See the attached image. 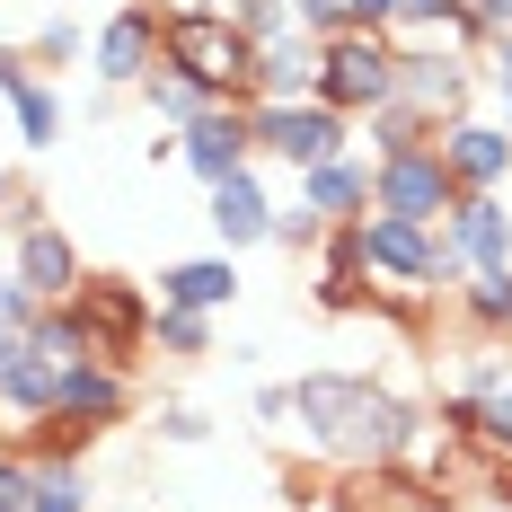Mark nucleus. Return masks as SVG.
I'll list each match as a JSON object with an SVG mask.
<instances>
[{
    "label": "nucleus",
    "mask_w": 512,
    "mask_h": 512,
    "mask_svg": "<svg viewBox=\"0 0 512 512\" xmlns=\"http://www.w3.org/2000/svg\"><path fill=\"white\" fill-rule=\"evenodd\" d=\"M318 98L362 124L371 106L398 98V45H389L380 27H345V36H327V53H318Z\"/></svg>",
    "instance_id": "20e7f679"
},
{
    "label": "nucleus",
    "mask_w": 512,
    "mask_h": 512,
    "mask_svg": "<svg viewBox=\"0 0 512 512\" xmlns=\"http://www.w3.org/2000/svg\"><path fill=\"white\" fill-rule=\"evenodd\" d=\"M71 309L89 318V345H98V362L151 354V318H159L151 292H133V283H115V274H89V283L71 292Z\"/></svg>",
    "instance_id": "0eeeda50"
},
{
    "label": "nucleus",
    "mask_w": 512,
    "mask_h": 512,
    "mask_svg": "<svg viewBox=\"0 0 512 512\" xmlns=\"http://www.w3.org/2000/svg\"><path fill=\"white\" fill-rule=\"evenodd\" d=\"M477 98V53H442V45H398V106H415L433 133L460 124Z\"/></svg>",
    "instance_id": "423d86ee"
},
{
    "label": "nucleus",
    "mask_w": 512,
    "mask_h": 512,
    "mask_svg": "<svg viewBox=\"0 0 512 512\" xmlns=\"http://www.w3.org/2000/svg\"><path fill=\"white\" fill-rule=\"evenodd\" d=\"M433 512H468V504H451V495H442V504H433Z\"/></svg>",
    "instance_id": "79ce46f5"
},
{
    "label": "nucleus",
    "mask_w": 512,
    "mask_h": 512,
    "mask_svg": "<svg viewBox=\"0 0 512 512\" xmlns=\"http://www.w3.org/2000/svg\"><path fill=\"white\" fill-rule=\"evenodd\" d=\"M433 151L451 159L460 195H504V186H512V124H495V115H460V124H442Z\"/></svg>",
    "instance_id": "1a4fd4ad"
},
{
    "label": "nucleus",
    "mask_w": 512,
    "mask_h": 512,
    "mask_svg": "<svg viewBox=\"0 0 512 512\" xmlns=\"http://www.w3.org/2000/svg\"><path fill=\"white\" fill-rule=\"evenodd\" d=\"M159 309H204V318H221V309L239 301V256L212 248V256H177V265H159Z\"/></svg>",
    "instance_id": "2eb2a0df"
},
{
    "label": "nucleus",
    "mask_w": 512,
    "mask_h": 512,
    "mask_svg": "<svg viewBox=\"0 0 512 512\" xmlns=\"http://www.w3.org/2000/svg\"><path fill=\"white\" fill-rule=\"evenodd\" d=\"M9 204H18V177H9V168H0V221H9Z\"/></svg>",
    "instance_id": "ea45409f"
},
{
    "label": "nucleus",
    "mask_w": 512,
    "mask_h": 512,
    "mask_svg": "<svg viewBox=\"0 0 512 512\" xmlns=\"http://www.w3.org/2000/svg\"><path fill=\"white\" fill-rule=\"evenodd\" d=\"M159 62H168L177 80H195L204 98L256 106V45L239 36L230 9H168V18H159Z\"/></svg>",
    "instance_id": "f03ea898"
},
{
    "label": "nucleus",
    "mask_w": 512,
    "mask_h": 512,
    "mask_svg": "<svg viewBox=\"0 0 512 512\" xmlns=\"http://www.w3.org/2000/svg\"><path fill=\"white\" fill-rule=\"evenodd\" d=\"M318 301H327V309H362V301H371V248H362V221H336V230H327Z\"/></svg>",
    "instance_id": "f3484780"
},
{
    "label": "nucleus",
    "mask_w": 512,
    "mask_h": 512,
    "mask_svg": "<svg viewBox=\"0 0 512 512\" xmlns=\"http://www.w3.org/2000/svg\"><path fill=\"white\" fill-rule=\"evenodd\" d=\"M486 504L512 512V460H504V468H486Z\"/></svg>",
    "instance_id": "58836bf2"
},
{
    "label": "nucleus",
    "mask_w": 512,
    "mask_h": 512,
    "mask_svg": "<svg viewBox=\"0 0 512 512\" xmlns=\"http://www.w3.org/2000/svg\"><path fill=\"white\" fill-rule=\"evenodd\" d=\"M151 345H159V354H177V362H204L212 354V318H204V309H159Z\"/></svg>",
    "instance_id": "393cba45"
},
{
    "label": "nucleus",
    "mask_w": 512,
    "mask_h": 512,
    "mask_svg": "<svg viewBox=\"0 0 512 512\" xmlns=\"http://www.w3.org/2000/svg\"><path fill=\"white\" fill-rule=\"evenodd\" d=\"M177 9H230V0H177Z\"/></svg>",
    "instance_id": "a19ab883"
},
{
    "label": "nucleus",
    "mask_w": 512,
    "mask_h": 512,
    "mask_svg": "<svg viewBox=\"0 0 512 512\" xmlns=\"http://www.w3.org/2000/svg\"><path fill=\"white\" fill-rule=\"evenodd\" d=\"M362 248L389 292H433V221H398V212H362Z\"/></svg>",
    "instance_id": "f8f14e48"
},
{
    "label": "nucleus",
    "mask_w": 512,
    "mask_h": 512,
    "mask_svg": "<svg viewBox=\"0 0 512 512\" xmlns=\"http://www.w3.org/2000/svg\"><path fill=\"white\" fill-rule=\"evenodd\" d=\"M292 9H301V36H318V45L354 27V9H345V0H292Z\"/></svg>",
    "instance_id": "72a5a7b5"
},
{
    "label": "nucleus",
    "mask_w": 512,
    "mask_h": 512,
    "mask_svg": "<svg viewBox=\"0 0 512 512\" xmlns=\"http://www.w3.org/2000/svg\"><path fill=\"white\" fill-rule=\"evenodd\" d=\"M451 301H460V318L486 336V345H512V265H477Z\"/></svg>",
    "instance_id": "aec40b11"
},
{
    "label": "nucleus",
    "mask_w": 512,
    "mask_h": 512,
    "mask_svg": "<svg viewBox=\"0 0 512 512\" xmlns=\"http://www.w3.org/2000/svg\"><path fill=\"white\" fill-rule=\"evenodd\" d=\"M27 53H36V62H80V53H89V36H80V18H45Z\"/></svg>",
    "instance_id": "7c9ffc66"
},
{
    "label": "nucleus",
    "mask_w": 512,
    "mask_h": 512,
    "mask_svg": "<svg viewBox=\"0 0 512 512\" xmlns=\"http://www.w3.org/2000/svg\"><path fill=\"white\" fill-rule=\"evenodd\" d=\"M230 18H239V36H248V45L301 36V9H292V0H230Z\"/></svg>",
    "instance_id": "bb28decb"
},
{
    "label": "nucleus",
    "mask_w": 512,
    "mask_h": 512,
    "mask_svg": "<svg viewBox=\"0 0 512 512\" xmlns=\"http://www.w3.org/2000/svg\"><path fill=\"white\" fill-rule=\"evenodd\" d=\"M318 36H274L256 45V98H318Z\"/></svg>",
    "instance_id": "a211bd4d"
},
{
    "label": "nucleus",
    "mask_w": 512,
    "mask_h": 512,
    "mask_svg": "<svg viewBox=\"0 0 512 512\" xmlns=\"http://www.w3.org/2000/svg\"><path fill=\"white\" fill-rule=\"evenodd\" d=\"M98 9H115V0H98Z\"/></svg>",
    "instance_id": "a18cd8bd"
},
{
    "label": "nucleus",
    "mask_w": 512,
    "mask_h": 512,
    "mask_svg": "<svg viewBox=\"0 0 512 512\" xmlns=\"http://www.w3.org/2000/svg\"><path fill=\"white\" fill-rule=\"evenodd\" d=\"M460 204V177H451V159L433 151V142H415L398 159H371V212H398V221H451Z\"/></svg>",
    "instance_id": "39448f33"
},
{
    "label": "nucleus",
    "mask_w": 512,
    "mask_h": 512,
    "mask_svg": "<svg viewBox=\"0 0 512 512\" xmlns=\"http://www.w3.org/2000/svg\"><path fill=\"white\" fill-rule=\"evenodd\" d=\"M133 98L151 106V124H168V133H186V124H195L204 106H221V98H204L195 80H177L168 62H159V71H151V80H142V89H133ZM230 106H239V98H230Z\"/></svg>",
    "instance_id": "5701e85b"
},
{
    "label": "nucleus",
    "mask_w": 512,
    "mask_h": 512,
    "mask_svg": "<svg viewBox=\"0 0 512 512\" xmlns=\"http://www.w3.org/2000/svg\"><path fill=\"white\" fill-rule=\"evenodd\" d=\"M468 9H477V27H486V36H504V27H512V0H468Z\"/></svg>",
    "instance_id": "4c0bfd02"
},
{
    "label": "nucleus",
    "mask_w": 512,
    "mask_h": 512,
    "mask_svg": "<svg viewBox=\"0 0 512 512\" xmlns=\"http://www.w3.org/2000/svg\"><path fill=\"white\" fill-rule=\"evenodd\" d=\"M27 80H36V53H27V45H0V98L27 89Z\"/></svg>",
    "instance_id": "c9c22d12"
},
{
    "label": "nucleus",
    "mask_w": 512,
    "mask_h": 512,
    "mask_svg": "<svg viewBox=\"0 0 512 512\" xmlns=\"http://www.w3.org/2000/svg\"><path fill=\"white\" fill-rule=\"evenodd\" d=\"M27 504H36V460L0 451V512H27Z\"/></svg>",
    "instance_id": "2f4dec72"
},
{
    "label": "nucleus",
    "mask_w": 512,
    "mask_h": 512,
    "mask_svg": "<svg viewBox=\"0 0 512 512\" xmlns=\"http://www.w3.org/2000/svg\"><path fill=\"white\" fill-rule=\"evenodd\" d=\"M177 159L204 177V186H221V177H239V168H256V124H248V106H204L186 133H177Z\"/></svg>",
    "instance_id": "9d476101"
},
{
    "label": "nucleus",
    "mask_w": 512,
    "mask_h": 512,
    "mask_svg": "<svg viewBox=\"0 0 512 512\" xmlns=\"http://www.w3.org/2000/svg\"><path fill=\"white\" fill-rule=\"evenodd\" d=\"M204 221H212V239H221L230 256H239V248H265V230H274V195H265V177L239 168V177L204 186Z\"/></svg>",
    "instance_id": "4468645a"
},
{
    "label": "nucleus",
    "mask_w": 512,
    "mask_h": 512,
    "mask_svg": "<svg viewBox=\"0 0 512 512\" xmlns=\"http://www.w3.org/2000/svg\"><path fill=\"white\" fill-rule=\"evenodd\" d=\"M327 230H336V221H327V212L318 204H274V230H265V248H327Z\"/></svg>",
    "instance_id": "a878e982"
},
{
    "label": "nucleus",
    "mask_w": 512,
    "mask_h": 512,
    "mask_svg": "<svg viewBox=\"0 0 512 512\" xmlns=\"http://www.w3.org/2000/svg\"><path fill=\"white\" fill-rule=\"evenodd\" d=\"M292 415H301V442L336 468H389L415 442V407H398L389 389H371L354 371H309L292 380Z\"/></svg>",
    "instance_id": "f257e3e1"
},
{
    "label": "nucleus",
    "mask_w": 512,
    "mask_h": 512,
    "mask_svg": "<svg viewBox=\"0 0 512 512\" xmlns=\"http://www.w3.org/2000/svg\"><path fill=\"white\" fill-rule=\"evenodd\" d=\"M27 512H98L89 504V468H80V451H36V504Z\"/></svg>",
    "instance_id": "4be33fe9"
},
{
    "label": "nucleus",
    "mask_w": 512,
    "mask_h": 512,
    "mask_svg": "<svg viewBox=\"0 0 512 512\" xmlns=\"http://www.w3.org/2000/svg\"><path fill=\"white\" fill-rule=\"evenodd\" d=\"M468 274H477V265H468L460 230H451V221H433V292H460Z\"/></svg>",
    "instance_id": "c756f323"
},
{
    "label": "nucleus",
    "mask_w": 512,
    "mask_h": 512,
    "mask_svg": "<svg viewBox=\"0 0 512 512\" xmlns=\"http://www.w3.org/2000/svg\"><path fill=\"white\" fill-rule=\"evenodd\" d=\"M98 512H142V504H98Z\"/></svg>",
    "instance_id": "37998d69"
},
{
    "label": "nucleus",
    "mask_w": 512,
    "mask_h": 512,
    "mask_svg": "<svg viewBox=\"0 0 512 512\" xmlns=\"http://www.w3.org/2000/svg\"><path fill=\"white\" fill-rule=\"evenodd\" d=\"M159 18L168 9H151V0H115L106 9V27L89 36V71H98L106 89H142L159 71Z\"/></svg>",
    "instance_id": "6e6552de"
},
{
    "label": "nucleus",
    "mask_w": 512,
    "mask_h": 512,
    "mask_svg": "<svg viewBox=\"0 0 512 512\" xmlns=\"http://www.w3.org/2000/svg\"><path fill=\"white\" fill-rule=\"evenodd\" d=\"M9 124H18V151H53L62 142V89H53L45 71L27 89H9Z\"/></svg>",
    "instance_id": "412c9836"
},
{
    "label": "nucleus",
    "mask_w": 512,
    "mask_h": 512,
    "mask_svg": "<svg viewBox=\"0 0 512 512\" xmlns=\"http://www.w3.org/2000/svg\"><path fill=\"white\" fill-rule=\"evenodd\" d=\"M301 204H318L327 221H362V212H371V159L345 151V159H318V168H301Z\"/></svg>",
    "instance_id": "dca6fc26"
},
{
    "label": "nucleus",
    "mask_w": 512,
    "mask_h": 512,
    "mask_svg": "<svg viewBox=\"0 0 512 512\" xmlns=\"http://www.w3.org/2000/svg\"><path fill=\"white\" fill-rule=\"evenodd\" d=\"M477 80H486V98H495V124H512V27H504V36H486Z\"/></svg>",
    "instance_id": "cd10ccee"
},
{
    "label": "nucleus",
    "mask_w": 512,
    "mask_h": 512,
    "mask_svg": "<svg viewBox=\"0 0 512 512\" xmlns=\"http://www.w3.org/2000/svg\"><path fill=\"white\" fill-rule=\"evenodd\" d=\"M36 292H27V283H18V274H0V327H36Z\"/></svg>",
    "instance_id": "f704fd0d"
},
{
    "label": "nucleus",
    "mask_w": 512,
    "mask_h": 512,
    "mask_svg": "<svg viewBox=\"0 0 512 512\" xmlns=\"http://www.w3.org/2000/svg\"><path fill=\"white\" fill-rule=\"evenodd\" d=\"M53 398H62V362L27 327H0V415L36 424V415H53Z\"/></svg>",
    "instance_id": "9b49d317"
},
{
    "label": "nucleus",
    "mask_w": 512,
    "mask_h": 512,
    "mask_svg": "<svg viewBox=\"0 0 512 512\" xmlns=\"http://www.w3.org/2000/svg\"><path fill=\"white\" fill-rule=\"evenodd\" d=\"M248 124H256V159H283L292 177L354 151V115H336L327 98H256Z\"/></svg>",
    "instance_id": "7ed1b4c3"
},
{
    "label": "nucleus",
    "mask_w": 512,
    "mask_h": 512,
    "mask_svg": "<svg viewBox=\"0 0 512 512\" xmlns=\"http://www.w3.org/2000/svg\"><path fill=\"white\" fill-rule=\"evenodd\" d=\"M451 230H460L468 265H512V204L504 195H460L451 204Z\"/></svg>",
    "instance_id": "6ab92c4d"
},
{
    "label": "nucleus",
    "mask_w": 512,
    "mask_h": 512,
    "mask_svg": "<svg viewBox=\"0 0 512 512\" xmlns=\"http://www.w3.org/2000/svg\"><path fill=\"white\" fill-rule=\"evenodd\" d=\"M0 239H9V221H0Z\"/></svg>",
    "instance_id": "c03bdc74"
},
{
    "label": "nucleus",
    "mask_w": 512,
    "mask_h": 512,
    "mask_svg": "<svg viewBox=\"0 0 512 512\" xmlns=\"http://www.w3.org/2000/svg\"><path fill=\"white\" fill-rule=\"evenodd\" d=\"M159 442L195 451V442H212V415H204V407H159Z\"/></svg>",
    "instance_id": "473e14b6"
},
{
    "label": "nucleus",
    "mask_w": 512,
    "mask_h": 512,
    "mask_svg": "<svg viewBox=\"0 0 512 512\" xmlns=\"http://www.w3.org/2000/svg\"><path fill=\"white\" fill-rule=\"evenodd\" d=\"M345 9H354V27H380V36L398 27V0H345Z\"/></svg>",
    "instance_id": "e433bc0d"
},
{
    "label": "nucleus",
    "mask_w": 512,
    "mask_h": 512,
    "mask_svg": "<svg viewBox=\"0 0 512 512\" xmlns=\"http://www.w3.org/2000/svg\"><path fill=\"white\" fill-rule=\"evenodd\" d=\"M468 442H486L495 460H512V389H495V398H477V424H468Z\"/></svg>",
    "instance_id": "c85d7f7f"
},
{
    "label": "nucleus",
    "mask_w": 512,
    "mask_h": 512,
    "mask_svg": "<svg viewBox=\"0 0 512 512\" xmlns=\"http://www.w3.org/2000/svg\"><path fill=\"white\" fill-rule=\"evenodd\" d=\"M9 274H18L36 301H71V292L89 283V265H80V248H71V230H53V221L9 230Z\"/></svg>",
    "instance_id": "ddd939ff"
},
{
    "label": "nucleus",
    "mask_w": 512,
    "mask_h": 512,
    "mask_svg": "<svg viewBox=\"0 0 512 512\" xmlns=\"http://www.w3.org/2000/svg\"><path fill=\"white\" fill-rule=\"evenodd\" d=\"M415 142H433V124H424V115H415V106H371V115H362V159H398V151H415Z\"/></svg>",
    "instance_id": "b1692460"
}]
</instances>
